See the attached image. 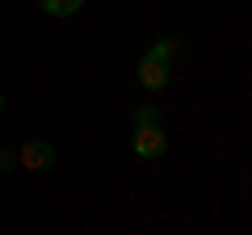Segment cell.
Segmentation results:
<instances>
[{
	"label": "cell",
	"instance_id": "6da1fadb",
	"mask_svg": "<svg viewBox=\"0 0 252 235\" xmlns=\"http://www.w3.org/2000/svg\"><path fill=\"white\" fill-rule=\"evenodd\" d=\"M130 151L139 160H156V155L168 151V135H164L160 122H143V126H130Z\"/></svg>",
	"mask_w": 252,
	"mask_h": 235
},
{
	"label": "cell",
	"instance_id": "7a4b0ae2",
	"mask_svg": "<svg viewBox=\"0 0 252 235\" xmlns=\"http://www.w3.org/2000/svg\"><path fill=\"white\" fill-rule=\"evenodd\" d=\"M17 164L26 172H51L55 164H59V155H55V147L46 143V139H30V143H21Z\"/></svg>",
	"mask_w": 252,
	"mask_h": 235
},
{
	"label": "cell",
	"instance_id": "3957f363",
	"mask_svg": "<svg viewBox=\"0 0 252 235\" xmlns=\"http://www.w3.org/2000/svg\"><path fill=\"white\" fill-rule=\"evenodd\" d=\"M168 80H172V63H160V59H139V84L143 88H152V92H160V88H168Z\"/></svg>",
	"mask_w": 252,
	"mask_h": 235
},
{
	"label": "cell",
	"instance_id": "277c9868",
	"mask_svg": "<svg viewBox=\"0 0 252 235\" xmlns=\"http://www.w3.org/2000/svg\"><path fill=\"white\" fill-rule=\"evenodd\" d=\"M46 17H76L84 9V0H38Z\"/></svg>",
	"mask_w": 252,
	"mask_h": 235
},
{
	"label": "cell",
	"instance_id": "5b68a950",
	"mask_svg": "<svg viewBox=\"0 0 252 235\" xmlns=\"http://www.w3.org/2000/svg\"><path fill=\"white\" fill-rule=\"evenodd\" d=\"M143 122H160V109H156V105H143V109H135L130 126H143Z\"/></svg>",
	"mask_w": 252,
	"mask_h": 235
},
{
	"label": "cell",
	"instance_id": "8992f818",
	"mask_svg": "<svg viewBox=\"0 0 252 235\" xmlns=\"http://www.w3.org/2000/svg\"><path fill=\"white\" fill-rule=\"evenodd\" d=\"M13 164H17V155H9V151H0V172H9Z\"/></svg>",
	"mask_w": 252,
	"mask_h": 235
},
{
	"label": "cell",
	"instance_id": "52a82bcc",
	"mask_svg": "<svg viewBox=\"0 0 252 235\" xmlns=\"http://www.w3.org/2000/svg\"><path fill=\"white\" fill-rule=\"evenodd\" d=\"M0 109H4V97H0Z\"/></svg>",
	"mask_w": 252,
	"mask_h": 235
}]
</instances>
